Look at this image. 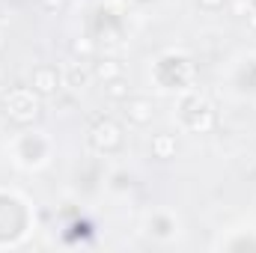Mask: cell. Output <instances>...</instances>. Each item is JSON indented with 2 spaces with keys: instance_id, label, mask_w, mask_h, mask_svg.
Segmentation results:
<instances>
[{
  "instance_id": "obj_1",
  "label": "cell",
  "mask_w": 256,
  "mask_h": 253,
  "mask_svg": "<svg viewBox=\"0 0 256 253\" xmlns=\"http://www.w3.org/2000/svg\"><path fill=\"white\" fill-rule=\"evenodd\" d=\"M3 110L6 116L15 122V126H30L42 116V104H39V96L33 90H9L3 96Z\"/></svg>"
},
{
  "instance_id": "obj_2",
  "label": "cell",
  "mask_w": 256,
  "mask_h": 253,
  "mask_svg": "<svg viewBox=\"0 0 256 253\" xmlns=\"http://www.w3.org/2000/svg\"><path fill=\"white\" fill-rule=\"evenodd\" d=\"M179 116H182L185 128H191V131H208V128L214 126V108H212V102H208L206 96H200V92H188V96L182 98Z\"/></svg>"
},
{
  "instance_id": "obj_3",
  "label": "cell",
  "mask_w": 256,
  "mask_h": 253,
  "mask_svg": "<svg viewBox=\"0 0 256 253\" xmlns=\"http://www.w3.org/2000/svg\"><path fill=\"white\" fill-rule=\"evenodd\" d=\"M90 146L102 155H114L122 149V126L110 116H102L96 120L92 128H90Z\"/></svg>"
},
{
  "instance_id": "obj_4",
  "label": "cell",
  "mask_w": 256,
  "mask_h": 253,
  "mask_svg": "<svg viewBox=\"0 0 256 253\" xmlns=\"http://www.w3.org/2000/svg\"><path fill=\"white\" fill-rule=\"evenodd\" d=\"M30 90L39 98H54L63 90V72H57L54 66H36L30 74Z\"/></svg>"
},
{
  "instance_id": "obj_5",
  "label": "cell",
  "mask_w": 256,
  "mask_h": 253,
  "mask_svg": "<svg viewBox=\"0 0 256 253\" xmlns=\"http://www.w3.org/2000/svg\"><path fill=\"white\" fill-rule=\"evenodd\" d=\"M126 120L131 126H149L155 120V104L146 96H128L126 98Z\"/></svg>"
},
{
  "instance_id": "obj_6",
  "label": "cell",
  "mask_w": 256,
  "mask_h": 253,
  "mask_svg": "<svg viewBox=\"0 0 256 253\" xmlns=\"http://www.w3.org/2000/svg\"><path fill=\"white\" fill-rule=\"evenodd\" d=\"M86 60H68L63 68V84L68 86V90H84L90 80H92V68H86Z\"/></svg>"
},
{
  "instance_id": "obj_7",
  "label": "cell",
  "mask_w": 256,
  "mask_h": 253,
  "mask_svg": "<svg viewBox=\"0 0 256 253\" xmlns=\"http://www.w3.org/2000/svg\"><path fill=\"white\" fill-rule=\"evenodd\" d=\"M149 152H152V158H158V161H170V158H176V152H179V140H176L173 134L161 131V134L152 137Z\"/></svg>"
},
{
  "instance_id": "obj_8",
  "label": "cell",
  "mask_w": 256,
  "mask_h": 253,
  "mask_svg": "<svg viewBox=\"0 0 256 253\" xmlns=\"http://www.w3.org/2000/svg\"><path fill=\"white\" fill-rule=\"evenodd\" d=\"M122 74H126V68H122L120 60H114V57H104V60L92 63V78H98L102 84H108L114 78H122Z\"/></svg>"
},
{
  "instance_id": "obj_9",
  "label": "cell",
  "mask_w": 256,
  "mask_h": 253,
  "mask_svg": "<svg viewBox=\"0 0 256 253\" xmlns=\"http://www.w3.org/2000/svg\"><path fill=\"white\" fill-rule=\"evenodd\" d=\"M72 57L74 60H92L96 57V39H90V36L72 39Z\"/></svg>"
},
{
  "instance_id": "obj_10",
  "label": "cell",
  "mask_w": 256,
  "mask_h": 253,
  "mask_svg": "<svg viewBox=\"0 0 256 253\" xmlns=\"http://www.w3.org/2000/svg\"><path fill=\"white\" fill-rule=\"evenodd\" d=\"M104 96H108V98H114V102H126L128 96H131V86H128L126 74H122V78L108 80V84H104Z\"/></svg>"
},
{
  "instance_id": "obj_11",
  "label": "cell",
  "mask_w": 256,
  "mask_h": 253,
  "mask_svg": "<svg viewBox=\"0 0 256 253\" xmlns=\"http://www.w3.org/2000/svg\"><path fill=\"white\" fill-rule=\"evenodd\" d=\"M196 3H200L202 9H208V12H214V9H220V6H224L226 0H196Z\"/></svg>"
},
{
  "instance_id": "obj_12",
  "label": "cell",
  "mask_w": 256,
  "mask_h": 253,
  "mask_svg": "<svg viewBox=\"0 0 256 253\" xmlns=\"http://www.w3.org/2000/svg\"><path fill=\"white\" fill-rule=\"evenodd\" d=\"M42 6H45L48 12H60L66 6V0H42Z\"/></svg>"
},
{
  "instance_id": "obj_13",
  "label": "cell",
  "mask_w": 256,
  "mask_h": 253,
  "mask_svg": "<svg viewBox=\"0 0 256 253\" xmlns=\"http://www.w3.org/2000/svg\"><path fill=\"white\" fill-rule=\"evenodd\" d=\"M3 116H6V110H3V102H0V122H3Z\"/></svg>"
}]
</instances>
